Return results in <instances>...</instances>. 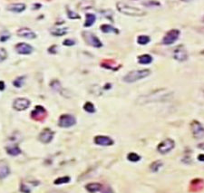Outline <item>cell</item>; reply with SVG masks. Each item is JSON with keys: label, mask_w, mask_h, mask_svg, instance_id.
<instances>
[{"label": "cell", "mask_w": 204, "mask_h": 193, "mask_svg": "<svg viewBox=\"0 0 204 193\" xmlns=\"http://www.w3.org/2000/svg\"><path fill=\"white\" fill-rule=\"evenodd\" d=\"M173 92L167 89H159L152 91L147 94L142 95L138 98L137 103L139 104H147L152 103L165 102L172 99Z\"/></svg>", "instance_id": "cell-1"}, {"label": "cell", "mask_w": 204, "mask_h": 193, "mask_svg": "<svg viewBox=\"0 0 204 193\" xmlns=\"http://www.w3.org/2000/svg\"><path fill=\"white\" fill-rule=\"evenodd\" d=\"M116 6L118 11L125 15H129V16H144V15H146V12L144 10H143L141 8H138V7H135V6H129L126 3L118 2Z\"/></svg>", "instance_id": "cell-2"}, {"label": "cell", "mask_w": 204, "mask_h": 193, "mask_svg": "<svg viewBox=\"0 0 204 193\" xmlns=\"http://www.w3.org/2000/svg\"><path fill=\"white\" fill-rule=\"evenodd\" d=\"M151 74V71L149 69H142V70H134L131 71L128 74H126L123 77V81L125 83L131 84V83H135L137 81H140L144 78L148 77Z\"/></svg>", "instance_id": "cell-3"}, {"label": "cell", "mask_w": 204, "mask_h": 193, "mask_svg": "<svg viewBox=\"0 0 204 193\" xmlns=\"http://www.w3.org/2000/svg\"><path fill=\"white\" fill-rule=\"evenodd\" d=\"M190 131L193 137L197 140H201L204 137L203 125L197 120H193L190 122Z\"/></svg>", "instance_id": "cell-4"}, {"label": "cell", "mask_w": 204, "mask_h": 193, "mask_svg": "<svg viewBox=\"0 0 204 193\" xmlns=\"http://www.w3.org/2000/svg\"><path fill=\"white\" fill-rule=\"evenodd\" d=\"M82 35H83V38L85 39V43L89 45H91L93 47H96V48H100L102 46V42L100 41V39L93 33L85 31V32H83Z\"/></svg>", "instance_id": "cell-5"}, {"label": "cell", "mask_w": 204, "mask_h": 193, "mask_svg": "<svg viewBox=\"0 0 204 193\" xmlns=\"http://www.w3.org/2000/svg\"><path fill=\"white\" fill-rule=\"evenodd\" d=\"M180 34H181L180 30L178 29L170 30V31L167 32L166 35L163 36V38H162V42H161V43L165 45H173V43H175V42L178 40V38H179V36H180Z\"/></svg>", "instance_id": "cell-6"}, {"label": "cell", "mask_w": 204, "mask_h": 193, "mask_svg": "<svg viewBox=\"0 0 204 193\" xmlns=\"http://www.w3.org/2000/svg\"><path fill=\"white\" fill-rule=\"evenodd\" d=\"M175 142L172 139H166L160 142L157 146V150L161 154H166L170 152L173 149H174Z\"/></svg>", "instance_id": "cell-7"}, {"label": "cell", "mask_w": 204, "mask_h": 193, "mask_svg": "<svg viewBox=\"0 0 204 193\" xmlns=\"http://www.w3.org/2000/svg\"><path fill=\"white\" fill-rule=\"evenodd\" d=\"M76 123V120L71 114H63L58 120V125L61 128H69Z\"/></svg>", "instance_id": "cell-8"}, {"label": "cell", "mask_w": 204, "mask_h": 193, "mask_svg": "<svg viewBox=\"0 0 204 193\" xmlns=\"http://www.w3.org/2000/svg\"><path fill=\"white\" fill-rule=\"evenodd\" d=\"M47 116V113L46 110L44 109L43 106L41 105H37L35 107V109L31 112V118L35 121H44Z\"/></svg>", "instance_id": "cell-9"}, {"label": "cell", "mask_w": 204, "mask_h": 193, "mask_svg": "<svg viewBox=\"0 0 204 193\" xmlns=\"http://www.w3.org/2000/svg\"><path fill=\"white\" fill-rule=\"evenodd\" d=\"M173 57L179 62H184L188 59V53L184 45H178L173 50Z\"/></svg>", "instance_id": "cell-10"}, {"label": "cell", "mask_w": 204, "mask_h": 193, "mask_svg": "<svg viewBox=\"0 0 204 193\" xmlns=\"http://www.w3.org/2000/svg\"><path fill=\"white\" fill-rule=\"evenodd\" d=\"M29 106L30 101L27 98H16L13 103V107L16 111H25Z\"/></svg>", "instance_id": "cell-11"}, {"label": "cell", "mask_w": 204, "mask_h": 193, "mask_svg": "<svg viewBox=\"0 0 204 193\" xmlns=\"http://www.w3.org/2000/svg\"><path fill=\"white\" fill-rule=\"evenodd\" d=\"M54 134H55V133L51 129L45 128L40 133L38 139L43 143H49V142H52V140L54 138Z\"/></svg>", "instance_id": "cell-12"}, {"label": "cell", "mask_w": 204, "mask_h": 193, "mask_svg": "<svg viewBox=\"0 0 204 193\" xmlns=\"http://www.w3.org/2000/svg\"><path fill=\"white\" fill-rule=\"evenodd\" d=\"M94 143L97 145H101V146H111L114 143V140L111 139L108 136H103V135H97L94 137Z\"/></svg>", "instance_id": "cell-13"}, {"label": "cell", "mask_w": 204, "mask_h": 193, "mask_svg": "<svg viewBox=\"0 0 204 193\" xmlns=\"http://www.w3.org/2000/svg\"><path fill=\"white\" fill-rule=\"evenodd\" d=\"M15 51L20 55H30L33 52V47L26 43H19L15 45Z\"/></svg>", "instance_id": "cell-14"}, {"label": "cell", "mask_w": 204, "mask_h": 193, "mask_svg": "<svg viewBox=\"0 0 204 193\" xmlns=\"http://www.w3.org/2000/svg\"><path fill=\"white\" fill-rule=\"evenodd\" d=\"M17 35L20 37H24V38H27V39H35L36 37V35L29 28L24 27V28H20L17 31Z\"/></svg>", "instance_id": "cell-15"}, {"label": "cell", "mask_w": 204, "mask_h": 193, "mask_svg": "<svg viewBox=\"0 0 204 193\" xmlns=\"http://www.w3.org/2000/svg\"><path fill=\"white\" fill-rule=\"evenodd\" d=\"M10 174V168L5 160L0 161V179L6 178Z\"/></svg>", "instance_id": "cell-16"}, {"label": "cell", "mask_w": 204, "mask_h": 193, "mask_svg": "<svg viewBox=\"0 0 204 193\" xmlns=\"http://www.w3.org/2000/svg\"><path fill=\"white\" fill-rule=\"evenodd\" d=\"M102 188H103V186L101 183H98V182H92L85 186V189L90 193L101 192Z\"/></svg>", "instance_id": "cell-17"}, {"label": "cell", "mask_w": 204, "mask_h": 193, "mask_svg": "<svg viewBox=\"0 0 204 193\" xmlns=\"http://www.w3.org/2000/svg\"><path fill=\"white\" fill-rule=\"evenodd\" d=\"M26 9V5L22 3H15L11 4L7 6V10L14 12V13H21Z\"/></svg>", "instance_id": "cell-18"}, {"label": "cell", "mask_w": 204, "mask_h": 193, "mask_svg": "<svg viewBox=\"0 0 204 193\" xmlns=\"http://www.w3.org/2000/svg\"><path fill=\"white\" fill-rule=\"evenodd\" d=\"M6 153L9 154L10 156H16L21 153V150L19 149L17 145H15V144H12V145L6 147Z\"/></svg>", "instance_id": "cell-19"}, {"label": "cell", "mask_w": 204, "mask_h": 193, "mask_svg": "<svg viewBox=\"0 0 204 193\" xmlns=\"http://www.w3.org/2000/svg\"><path fill=\"white\" fill-rule=\"evenodd\" d=\"M138 62L141 64H149L152 62V57L148 54H144L138 57Z\"/></svg>", "instance_id": "cell-20"}, {"label": "cell", "mask_w": 204, "mask_h": 193, "mask_svg": "<svg viewBox=\"0 0 204 193\" xmlns=\"http://www.w3.org/2000/svg\"><path fill=\"white\" fill-rule=\"evenodd\" d=\"M101 65L102 67L106 68V69H110V70H117L116 66H115V63L112 60H105L102 63H101Z\"/></svg>", "instance_id": "cell-21"}, {"label": "cell", "mask_w": 204, "mask_h": 193, "mask_svg": "<svg viewBox=\"0 0 204 193\" xmlns=\"http://www.w3.org/2000/svg\"><path fill=\"white\" fill-rule=\"evenodd\" d=\"M85 18H86L85 23V27H89L93 26L94 23V21H95V19H96L95 15H93V14H86Z\"/></svg>", "instance_id": "cell-22"}, {"label": "cell", "mask_w": 204, "mask_h": 193, "mask_svg": "<svg viewBox=\"0 0 204 193\" xmlns=\"http://www.w3.org/2000/svg\"><path fill=\"white\" fill-rule=\"evenodd\" d=\"M101 30L103 33H114V34H118L119 33V31L116 28H114V27L109 26V25H102L101 26Z\"/></svg>", "instance_id": "cell-23"}, {"label": "cell", "mask_w": 204, "mask_h": 193, "mask_svg": "<svg viewBox=\"0 0 204 193\" xmlns=\"http://www.w3.org/2000/svg\"><path fill=\"white\" fill-rule=\"evenodd\" d=\"M150 41H151V38L148 35H139L137 37V43L141 45H147Z\"/></svg>", "instance_id": "cell-24"}, {"label": "cell", "mask_w": 204, "mask_h": 193, "mask_svg": "<svg viewBox=\"0 0 204 193\" xmlns=\"http://www.w3.org/2000/svg\"><path fill=\"white\" fill-rule=\"evenodd\" d=\"M66 33L67 31L65 28H54L51 30V34L55 36H62V35H66Z\"/></svg>", "instance_id": "cell-25"}, {"label": "cell", "mask_w": 204, "mask_h": 193, "mask_svg": "<svg viewBox=\"0 0 204 193\" xmlns=\"http://www.w3.org/2000/svg\"><path fill=\"white\" fill-rule=\"evenodd\" d=\"M127 160L131 162H137L141 160V157H140V155H138L135 152H130L127 155Z\"/></svg>", "instance_id": "cell-26"}, {"label": "cell", "mask_w": 204, "mask_h": 193, "mask_svg": "<svg viewBox=\"0 0 204 193\" xmlns=\"http://www.w3.org/2000/svg\"><path fill=\"white\" fill-rule=\"evenodd\" d=\"M161 166H162V162L160 161H155L150 165V170L153 172H157Z\"/></svg>", "instance_id": "cell-27"}, {"label": "cell", "mask_w": 204, "mask_h": 193, "mask_svg": "<svg viewBox=\"0 0 204 193\" xmlns=\"http://www.w3.org/2000/svg\"><path fill=\"white\" fill-rule=\"evenodd\" d=\"M84 110L85 112H87L89 113H95V107L94 105L92 104L91 102H86L85 105H84Z\"/></svg>", "instance_id": "cell-28"}, {"label": "cell", "mask_w": 204, "mask_h": 193, "mask_svg": "<svg viewBox=\"0 0 204 193\" xmlns=\"http://www.w3.org/2000/svg\"><path fill=\"white\" fill-rule=\"evenodd\" d=\"M70 177L68 176H64V177H60V178H57L56 179H55L54 183L56 185H61V184H65V183H68L70 181Z\"/></svg>", "instance_id": "cell-29"}, {"label": "cell", "mask_w": 204, "mask_h": 193, "mask_svg": "<svg viewBox=\"0 0 204 193\" xmlns=\"http://www.w3.org/2000/svg\"><path fill=\"white\" fill-rule=\"evenodd\" d=\"M50 86L52 87V89L54 90V91H56V92H61V90H62L61 84H60V82L57 81V80L52 81L51 84H50Z\"/></svg>", "instance_id": "cell-30"}, {"label": "cell", "mask_w": 204, "mask_h": 193, "mask_svg": "<svg viewBox=\"0 0 204 193\" xmlns=\"http://www.w3.org/2000/svg\"><path fill=\"white\" fill-rule=\"evenodd\" d=\"M24 81H25V76H19L13 82V84L15 85V87L20 88L24 84Z\"/></svg>", "instance_id": "cell-31"}, {"label": "cell", "mask_w": 204, "mask_h": 193, "mask_svg": "<svg viewBox=\"0 0 204 193\" xmlns=\"http://www.w3.org/2000/svg\"><path fill=\"white\" fill-rule=\"evenodd\" d=\"M7 53L4 48H0V62H3L4 60L6 59Z\"/></svg>", "instance_id": "cell-32"}, {"label": "cell", "mask_w": 204, "mask_h": 193, "mask_svg": "<svg viewBox=\"0 0 204 193\" xmlns=\"http://www.w3.org/2000/svg\"><path fill=\"white\" fill-rule=\"evenodd\" d=\"M20 191L22 193H31V190L28 186H27L26 184L22 183L20 186Z\"/></svg>", "instance_id": "cell-33"}, {"label": "cell", "mask_w": 204, "mask_h": 193, "mask_svg": "<svg viewBox=\"0 0 204 193\" xmlns=\"http://www.w3.org/2000/svg\"><path fill=\"white\" fill-rule=\"evenodd\" d=\"M67 15H68V17H69V18H71V19H79V18H80V15H78L77 14H75L74 12L70 11L69 9L67 10Z\"/></svg>", "instance_id": "cell-34"}, {"label": "cell", "mask_w": 204, "mask_h": 193, "mask_svg": "<svg viewBox=\"0 0 204 193\" xmlns=\"http://www.w3.org/2000/svg\"><path fill=\"white\" fill-rule=\"evenodd\" d=\"M64 45H66V46H72L75 44V42L72 40V39H65L64 42H63Z\"/></svg>", "instance_id": "cell-35"}, {"label": "cell", "mask_w": 204, "mask_h": 193, "mask_svg": "<svg viewBox=\"0 0 204 193\" xmlns=\"http://www.w3.org/2000/svg\"><path fill=\"white\" fill-rule=\"evenodd\" d=\"M101 193H114V191L110 187H105V188L103 187L101 191Z\"/></svg>", "instance_id": "cell-36"}, {"label": "cell", "mask_w": 204, "mask_h": 193, "mask_svg": "<svg viewBox=\"0 0 204 193\" xmlns=\"http://www.w3.org/2000/svg\"><path fill=\"white\" fill-rule=\"evenodd\" d=\"M56 45H53V46H52L51 48H49V49H48L49 53H52V54H56V52L55 51V49H56Z\"/></svg>", "instance_id": "cell-37"}, {"label": "cell", "mask_w": 204, "mask_h": 193, "mask_svg": "<svg viewBox=\"0 0 204 193\" xmlns=\"http://www.w3.org/2000/svg\"><path fill=\"white\" fill-rule=\"evenodd\" d=\"M5 83L3 81H0V91H4L5 90Z\"/></svg>", "instance_id": "cell-38"}, {"label": "cell", "mask_w": 204, "mask_h": 193, "mask_svg": "<svg viewBox=\"0 0 204 193\" xmlns=\"http://www.w3.org/2000/svg\"><path fill=\"white\" fill-rule=\"evenodd\" d=\"M198 161L199 162H204V154H200L198 156Z\"/></svg>", "instance_id": "cell-39"}, {"label": "cell", "mask_w": 204, "mask_h": 193, "mask_svg": "<svg viewBox=\"0 0 204 193\" xmlns=\"http://www.w3.org/2000/svg\"><path fill=\"white\" fill-rule=\"evenodd\" d=\"M8 38H9V36H8V35H7V36H6V35H3V36H1V37H0V41L4 42V41L7 40Z\"/></svg>", "instance_id": "cell-40"}, {"label": "cell", "mask_w": 204, "mask_h": 193, "mask_svg": "<svg viewBox=\"0 0 204 193\" xmlns=\"http://www.w3.org/2000/svg\"><path fill=\"white\" fill-rule=\"evenodd\" d=\"M198 148L201 149V150H204V142H202V143L198 144Z\"/></svg>", "instance_id": "cell-41"}, {"label": "cell", "mask_w": 204, "mask_h": 193, "mask_svg": "<svg viewBox=\"0 0 204 193\" xmlns=\"http://www.w3.org/2000/svg\"><path fill=\"white\" fill-rule=\"evenodd\" d=\"M181 1H183V2H189V0H181Z\"/></svg>", "instance_id": "cell-42"}, {"label": "cell", "mask_w": 204, "mask_h": 193, "mask_svg": "<svg viewBox=\"0 0 204 193\" xmlns=\"http://www.w3.org/2000/svg\"><path fill=\"white\" fill-rule=\"evenodd\" d=\"M203 21H204V18H203Z\"/></svg>", "instance_id": "cell-43"}]
</instances>
